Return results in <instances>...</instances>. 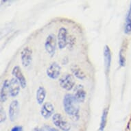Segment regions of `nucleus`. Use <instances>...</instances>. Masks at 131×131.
I'll list each match as a JSON object with an SVG mask.
<instances>
[{
    "mask_svg": "<svg viewBox=\"0 0 131 131\" xmlns=\"http://www.w3.org/2000/svg\"><path fill=\"white\" fill-rule=\"evenodd\" d=\"M73 95L78 103H83L86 99V91L84 90L83 86L79 84V85L75 86L74 93Z\"/></svg>",
    "mask_w": 131,
    "mask_h": 131,
    "instance_id": "12",
    "label": "nucleus"
},
{
    "mask_svg": "<svg viewBox=\"0 0 131 131\" xmlns=\"http://www.w3.org/2000/svg\"><path fill=\"white\" fill-rule=\"evenodd\" d=\"M59 84L63 89L69 91L75 88V82L71 74L67 73L60 77L59 79Z\"/></svg>",
    "mask_w": 131,
    "mask_h": 131,
    "instance_id": "4",
    "label": "nucleus"
},
{
    "mask_svg": "<svg viewBox=\"0 0 131 131\" xmlns=\"http://www.w3.org/2000/svg\"><path fill=\"white\" fill-rule=\"evenodd\" d=\"M124 32L126 35H130L131 34V2L130 8H129V10L126 15L124 26Z\"/></svg>",
    "mask_w": 131,
    "mask_h": 131,
    "instance_id": "17",
    "label": "nucleus"
},
{
    "mask_svg": "<svg viewBox=\"0 0 131 131\" xmlns=\"http://www.w3.org/2000/svg\"><path fill=\"white\" fill-rule=\"evenodd\" d=\"M21 84L15 78H11L10 80H9V93L10 96L12 97H17L19 95L21 90Z\"/></svg>",
    "mask_w": 131,
    "mask_h": 131,
    "instance_id": "10",
    "label": "nucleus"
},
{
    "mask_svg": "<svg viewBox=\"0 0 131 131\" xmlns=\"http://www.w3.org/2000/svg\"><path fill=\"white\" fill-rule=\"evenodd\" d=\"M71 70L73 75L75 78H77L78 79L84 80L86 78L85 73L80 68L79 66H78L77 64H73L71 67Z\"/></svg>",
    "mask_w": 131,
    "mask_h": 131,
    "instance_id": "16",
    "label": "nucleus"
},
{
    "mask_svg": "<svg viewBox=\"0 0 131 131\" xmlns=\"http://www.w3.org/2000/svg\"><path fill=\"white\" fill-rule=\"evenodd\" d=\"M61 67L58 62H54L47 67L46 74L48 77L52 80L57 79L60 75Z\"/></svg>",
    "mask_w": 131,
    "mask_h": 131,
    "instance_id": "6",
    "label": "nucleus"
},
{
    "mask_svg": "<svg viewBox=\"0 0 131 131\" xmlns=\"http://www.w3.org/2000/svg\"><path fill=\"white\" fill-rule=\"evenodd\" d=\"M62 104L64 111L68 115L75 118V119L79 118V103L76 101L73 94L67 93L64 95Z\"/></svg>",
    "mask_w": 131,
    "mask_h": 131,
    "instance_id": "1",
    "label": "nucleus"
},
{
    "mask_svg": "<svg viewBox=\"0 0 131 131\" xmlns=\"http://www.w3.org/2000/svg\"><path fill=\"white\" fill-rule=\"evenodd\" d=\"M40 113L43 118L48 119L54 115V106L50 102H45L42 105Z\"/></svg>",
    "mask_w": 131,
    "mask_h": 131,
    "instance_id": "11",
    "label": "nucleus"
},
{
    "mask_svg": "<svg viewBox=\"0 0 131 131\" xmlns=\"http://www.w3.org/2000/svg\"><path fill=\"white\" fill-rule=\"evenodd\" d=\"M21 60L24 67H28L32 63V50L30 47H26L21 52Z\"/></svg>",
    "mask_w": 131,
    "mask_h": 131,
    "instance_id": "7",
    "label": "nucleus"
},
{
    "mask_svg": "<svg viewBox=\"0 0 131 131\" xmlns=\"http://www.w3.org/2000/svg\"><path fill=\"white\" fill-rule=\"evenodd\" d=\"M43 130H44L45 131H61L59 129L49 126H47V125H45V126H44V127L43 128Z\"/></svg>",
    "mask_w": 131,
    "mask_h": 131,
    "instance_id": "21",
    "label": "nucleus"
},
{
    "mask_svg": "<svg viewBox=\"0 0 131 131\" xmlns=\"http://www.w3.org/2000/svg\"><path fill=\"white\" fill-rule=\"evenodd\" d=\"M0 113H1V115H0V122H1V123L4 122L6 119V111L4 110L2 106H1Z\"/></svg>",
    "mask_w": 131,
    "mask_h": 131,
    "instance_id": "20",
    "label": "nucleus"
},
{
    "mask_svg": "<svg viewBox=\"0 0 131 131\" xmlns=\"http://www.w3.org/2000/svg\"><path fill=\"white\" fill-rule=\"evenodd\" d=\"M10 95L9 93V80H6L4 81L2 86L1 88V93H0V100L2 103H4L8 100V97Z\"/></svg>",
    "mask_w": 131,
    "mask_h": 131,
    "instance_id": "13",
    "label": "nucleus"
},
{
    "mask_svg": "<svg viewBox=\"0 0 131 131\" xmlns=\"http://www.w3.org/2000/svg\"><path fill=\"white\" fill-rule=\"evenodd\" d=\"M12 74L19 81V82L21 84V88H26V85H27V81H26V78L24 76V73L22 72L21 69L19 66L16 65V66L13 67V70H12Z\"/></svg>",
    "mask_w": 131,
    "mask_h": 131,
    "instance_id": "9",
    "label": "nucleus"
},
{
    "mask_svg": "<svg viewBox=\"0 0 131 131\" xmlns=\"http://www.w3.org/2000/svg\"><path fill=\"white\" fill-rule=\"evenodd\" d=\"M119 63L121 67H124L126 65V58L123 54L122 49L119 51Z\"/></svg>",
    "mask_w": 131,
    "mask_h": 131,
    "instance_id": "19",
    "label": "nucleus"
},
{
    "mask_svg": "<svg viewBox=\"0 0 131 131\" xmlns=\"http://www.w3.org/2000/svg\"><path fill=\"white\" fill-rule=\"evenodd\" d=\"M33 131H43V129L41 128H39V127L37 126L33 129Z\"/></svg>",
    "mask_w": 131,
    "mask_h": 131,
    "instance_id": "23",
    "label": "nucleus"
},
{
    "mask_svg": "<svg viewBox=\"0 0 131 131\" xmlns=\"http://www.w3.org/2000/svg\"><path fill=\"white\" fill-rule=\"evenodd\" d=\"M108 114V108H105L102 111V114L101 120H100V130L104 131L106 126V123H107V117Z\"/></svg>",
    "mask_w": 131,
    "mask_h": 131,
    "instance_id": "18",
    "label": "nucleus"
},
{
    "mask_svg": "<svg viewBox=\"0 0 131 131\" xmlns=\"http://www.w3.org/2000/svg\"><path fill=\"white\" fill-rule=\"evenodd\" d=\"M52 122L61 131H69L71 129L70 124L60 113H55L52 116Z\"/></svg>",
    "mask_w": 131,
    "mask_h": 131,
    "instance_id": "2",
    "label": "nucleus"
},
{
    "mask_svg": "<svg viewBox=\"0 0 131 131\" xmlns=\"http://www.w3.org/2000/svg\"><path fill=\"white\" fill-rule=\"evenodd\" d=\"M10 131H24V128L21 126H15L11 129Z\"/></svg>",
    "mask_w": 131,
    "mask_h": 131,
    "instance_id": "22",
    "label": "nucleus"
},
{
    "mask_svg": "<svg viewBox=\"0 0 131 131\" xmlns=\"http://www.w3.org/2000/svg\"><path fill=\"white\" fill-rule=\"evenodd\" d=\"M104 65H105L106 72H109L111 63V52L109 47L105 45L104 48Z\"/></svg>",
    "mask_w": 131,
    "mask_h": 131,
    "instance_id": "14",
    "label": "nucleus"
},
{
    "mask_svg": "<svg viewBox=\"0 0 131 131\" xmlns=\"http://www.w3.org/2000/svg\"><path fill=\"white\" fill-rule=\"evenodd\" d=\"M57 44V39L54 34H50L47 36L45 41V49L50 57H53L55 55Z\"/></svg>",
    "mask_w": 131,
    "mask_h": 131,
    "instance_id": "3",
    "label": "nucleus"
},
{
    "mask_svg": "<svg viewBox=\"0 0 131 131\" xmlns=\"http://www.w3.org/2000/svg\"><path fill=\"white\" fill-rule=\"evenodd\" d=\"M57 42L59 49L62 50L64 47H67L69 43L68 39V31L65 28L62 27L58 30V36H57Z\"/></svg>",
    "mask_w": 131,
    "mask_h": 131,
    "instance_id": "5",
    "label": "nucleus"
},
{
    "mask_svg": "<svg viewBox=\"0 0 131 131\" xmlns=\"http://www.w3.org/2000/svg\"><path fill=\"white\" fill-rule=\"evenodd\" d=\"M45 97H46V90L43 86H39L37 89V93H36V99H37V103L39 105H43L44 104Z\"/></svg>",
    "mask_w": 131,
    "mask_h": 131,
    "instance_id": "15",
    "label": "nucleus"
},
{
    "mask_svg": "<svg viewBox=\"0 0 131 131\" xmlns=\"http://www.w3.org/2000/svg\"><path fill=\"white\" fill-rule=\"evenodd\" d=\"M19 104L17 100H15L11 102L9 106L8 115L9 118L11 122H15L19 115Z\"/></svg>",
    "mask_w": 131,
    "mask_h": 131,
    "instance_id": "8",
    "label": "nucleus"
}]
</instances>
